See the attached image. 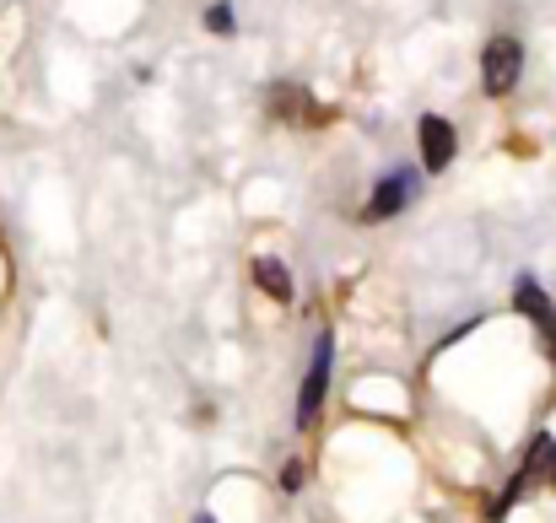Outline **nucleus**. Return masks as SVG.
I'll list each match as a JSON object with an SVG mask.
<instances>
[{
	"mask_svg": "<svg viewBox=\"0 0 556 523\" xmlns=\"http://www.w3.org/2000/svg\"><path fill=\"white\" fill-rule=\"evenodd\" d=\"M552 341H556V335H552Z\"/></svg>",
	"mask_w": 556,
	"mask_h": 523,
	"instance_id": "11",
	"label": "nucleus"
},
{
	"mask_svg": "<svg viewBox=\"0 0 556 523\" xmlns=\"http://www.w3.org/2000/svg\"><path fill=\"white\" fill-rule=\"evenodd\" d=\"M211 33H232V5H211Z\"/></svg>",
	"mask_w": 556,
	"mask_h": 523,
	"instance_id": "8",
	"label": "nucleus"
},
{
	"mask_svg": "<svg viewBox=\"0 0 556 523\" xmlns=\"http://www.w3.org/2000/svg\"><path fill=\"white\" fill-rule=\"evenodd\" d=\"M254 281H260V292L276 297V303L292 297V270H287L281 259H254Z\"/></svg>",
	"mask_w": 556,
	"mask_h": 523,
	"instance_id": "7",
	"label": "nucleus"
},
{
	"mask_svg": "<svg viewBox=\"0 0 556 523\" xmlns=\"http://www.w3.org/2000/svg\"><path fill=\"white\" fill-rule=\"evenodd\" d=\"M330 367H336V341L319 335L314 341V361H308V378H303V399H298V426H314V416L325 405V388H330Z\"/></svg>",
	"mask_w": 556,
	"mask_h": 523,
	"instance_id": "2",
	"label": "nucleus"
},
{
	"mask_svg": "<svg viewBox=\"0 0 556 523\" xmlns=\"http://www.w3.org/2000/svg\"><path fill=\"white\" fill-rule=\"evenodd\" d=\"M519 71H525V43H519L514 33H497V38L486 43V54H481V81H486V92H492V98L514 92V87H519Z\"/></svg>",
	"mask_w": 556,
	"mask_h": 523,
	"instance_id": "1",
	"label": "nucleus"
},
{
	"mask_svg": "<svg viewBox=\"0 0 556 523\" xmlns=\"http://www.w3.org/2000/svg\"><path fill=\"white\" fill-rule=\"evenodd\" d=\"M194 523H216V519H211V513H200V519H194Z\"/></svg>",
	"mask_w": 556,
	"mask_h": 523,
	"instance_id": "10",
	"label": "nucleus"
},
{
	"mask_svg": "<svg viewBox=\"0 0 556 523\" xmlns=\"http://www.w3.org/2000/svg\"><path fill=\"white\" fill-rule=\"evenodd\" d=\"M514 308H519L535 330L556 335V303L541 292V281H535V276H519V286H514Z\"/></svg>",
	"mask_w": 556,
	"mask_h": 523,
	"instance_id": "6",
	"label": "nucleus"
},
{
	"mask_svg": "<svg viewBox=\"0 0 556 523\" xmlns=\"http://www.w3.org/2000/svg\"><path fill=\"white\" fill-rule=\"evenodd\" d=\"M514 486H519V492H530V486H556V437L552 432H541V437L530 443V459H525V470L514 475Z\"/></svg>",
	"mask_w": 556,
	"mask_h": 523,
	"instance_id": "5",
	"label": "nucleus"
},
{
	"mask_svg": "<svg viewBox=\"0 0 556 523\" xmlns=\"http://www.w3.org/2000/svg\"><path fill=\"white\" fill-rule=\"evenodd\" d=\"M410 194H416V168H400V174H389L378 189H372L368 200V221H389V216H400L405 205H410Z\"/></svg>",
	"mask_w": 556,
	"mask_h": 523,
	"instance_id": "3",
	"label": "nucleus"
},
{
	"mask_svg": "<svg viewBox=\"0 0 556 523\" xmlns=\"http://www.w3.org/2000/svg\"><path fill=\"white\" fill-rule=\"evenodd\" d=\"M298 486H303V464H287L281 470V492H298Z\"/></svg>",
	"mask_w": 556,
	"mask_h": 523,
	"instance_id": "9",
	"label": "nucleus"
},
{
	"mask_svg": "<svg viewBox=\"0 0 556 523\" xmlns=\"http://www.w3.org/2000/svg\"><path fill=\"white\" fill-rule=\"evenodd\" d=\"M416 136H421V163H427V174H443V168L454 163V125H448L443 114H427V119L416 125Z\"/></svg>",
	"mask_w": 556,
	"mask_h": 523,
	"instance_id": "4",
	"label": "nucleus"
}]
</instances>
